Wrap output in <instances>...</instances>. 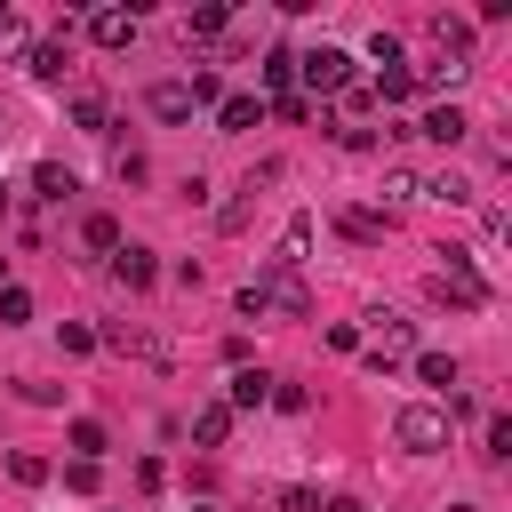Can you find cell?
Segmentation results:
<instances>
[{"mask_svg": "<svg viewBox=\"0 0 512 512\" xmlns=\"http://www.w3.org/2000/svg\"><path fill=\"white\" fill-rule=\"evenodd\" d=\"M80 184H72V168H56V160H40L32 168V200H72Z\"/></svg>", "mask_w": 512, "mask_h": 512, "instance_id": "ffe728a7", "label": "cell"}, {"mask_svg": "<svg viewBox=\"0 0 512 512\" xmlns=\"http://www.w3.org/2000/svg\"><path fill=\"white\" fill-rule=\"evenodd\" d=\"M264 400H272V376H264V368H232V400H224V408L240 416V408H264Z\"/></svg>", "mask_w": 512, "mask_h": 512, "instance_id": "9a60e30c", "label": "cell"}, {"mask_svg": "<svg viewBox=\"0 0 512 512\" xmlns=\"http://www.w3.org/2000/svg\"><path fill=\"white\" fill-rule=\"evenodd\" d=\"M64 64H72L64 32H56V40H32V48H24V72H32V80H64Z\"/></svg>", "mask_w": 512, "mask_h": 512, "instance_id": "8fae6325", "label": "cell"}, {"mask_svg": "<svg viewBox=\"0 0 512 512\" xmlns=\"http://www.w3.org/2000/svg\"><path fill=\"white\" fill-rule=\"evenodd\" d=\"M16 392H24V400H32V408H56V400H64V392H56V384H40V376H24V384H16Z\"/></svg>", "mask_w": 512, "mask_h": 512, "instance_id": "1f68e13d", "label": "cell"}, {"mask_svg": "<svg viewBox=\"0 0 512 512\" xmlns=\"http://www.w3.org/2000/svg\"><path fill=\"white\" fill-rule=\"evenodd\" d=\"M104 120H112V104H104V96H72V128L104 136Z\"/></svg>", "mask_w": 512, "mask_h": 512, "instance_id": "7402d4cb", "label": "cell"}, {"mask_svg": "<svg viewBox=\"0 0 512 512\" xmlns=\"http://www.w3.org/2000/svg\"><path fill=\"white\" fill-rule=\"evenodd\" d=\"M144 104H152V120H192V88H184V80H160Z\"/></svg>", "mask_w": 512, "mask_h": 512, "instance_id": "d6986e66", "label": "cell"}, {"mask_svg": "<svg viewBox=\"0 0 512 512\" xmlns=\"http://www.w3.org/2000/svg\"><path fill=\"white\" fill-rule=\"evenodd\" d=\"M488 456H496V464L512 456V416H488Z\"/></svg>", "mask_w": 512, "mask_h": 512, "instance_id": "f546056e", "label": "cell"}, {"mask_svg": "<svg viewBox=\"0 0 512 512\" xmlns=\"http://www.w3.org/2000/svg\"><path fill=\"white\" fill-rule=\"evenodd\" d=\"M112 168H120V184H144V176H152V160H144L136 144H120V152H112Z\"/></svg>", "mask_w": 512, "mask_h": 512, "instance_id": "4316f807", "label": "cell"}, {"mask_svg": "<svg viewBox=\"0 0 512 512\" xmlns=\"http://www.w3.org/2000/svg\"><path fill=\"white\" fill-rule=\"evenodd\" d=\"M88 40H96V48H128V40H136V8H96V16H88Z\"/></svg>", "mask_w": 512, "mask_h": 512, "instance_id": "52a82bcc", "label": "cell"}, {"mask_svg": "<svg viewBox=\"0 0 512 512\" xmlns=\"http://www.w3.org/2000/svg\"><path fill=\"white\" fill-rule=\"evenodd\" d=\"M432 72H464L472 64V16H432Z\"/></svg>", "mask_w": 512, "mask_h": 512, "instance_id": "5b68a950", "label": "cell"}, {"mask_svg": "<svg viewBox=\"0 0 512 512\" xmlns=\"http://www.w3.org/2000/svg\"><path fill=\"white\" fill-rule=\"evenodd\" d=\"M384 184H392V200H424V176H416V168H392Z\"/></svg>", "mask_w": 512, "mask_h": 512, "instance_id": "f1b7e54d", "label": "cell"}, {"mask_svg": "<svg viewBox=\"0 0 512 512\" xmlns=\"http://www.w3.org/2000/svg\"><path fill=\"white\" fill-rule=\"evenodd\" d=\"M416 376H424V384H440V392H448V384H456V360H448V352H416Z\"/></svg>", "mask_w": 512, "mask_h": 512, "instance_id": "484cf974", "label": "cell"}, {"mask_svg": "<svg viewBox=\"0 0 512 512\" xmlns=\"http://www.w3.org/2000/svg\"><path fill=\"white\" fill-rule=\"evenodd\" d=\"M16 48H32V40H24V24H16V16L0 8V56H16Z\"/></svg>", "mask_w": 512, "mask_h": 512, "instance_id": "836d02e7", "label": "cell"}, {"mask_svg": "<svg viewBox=\"0 0 512 512\" xmlns=\"http://www.w3.org/2000/svg\"><path fill=\"white\" fill-rule=\"evenodd\" d=\"M0 208H8V184H0Z\"/></svg>", "mask_w": 512, "mask_h": 512, "instance_id": "74e56055", "label": "cell"}, {"mask_svg": "<svg viewBox=\"0 0 512 512\" xmlns=\"http://www.w3.org/2000/svg\"><path fill=\"white\" fill-rule=\"evenodd\" d=\"M288 80H296V56H288V48H272V56H264V88H272V96H288Z\"/></svg>", "mask_w": 512, "mask_h": 512, "instance_id": "d4e9b609", "label": "cell"}, {"mask_svg": "<svg viewBox=\"0 0 512 512\" xmlns=\"http://www.w3.org/2000/svg\"><path fill=\"white\" fill-rule=\"evenodd\" d=\"M56 336H64V352H96V328H80V320H64Z\"/></svg>", "mask_w": 512, "mask_h": 512, "instance_id": "4dcf8cb0", "label": "cell"}, {"mask_svg": "<svg viewBox=\"0 0 512 512\" xmlns=\"http://www.w3.org/2000/svg\"><path fill=\"white\" fill-rule=\"evenodd\" d=\"M464 128H472V120H464V104H432V112H424L408 136H432V144H464Z\"/></svg>", "mask_w": 512, "mask_h": 512, "instance_id": "9c48e42d", "label": "cell"}, {"mask_svg": "<svg viewBox=\"0 0 512 512\" xmlns=\"http://www.w3.org/2000/svg\"><path fill=\"white\" fill-rule=\"evenodd\" d=\"M96 344H112V352H136V360H168V344H160V336H144V328H128V320H112Z\"/></svg>", "mask_w": 512, "mask_h": 512, "instance_id": "7c38bea8", "label": "cell"}, {"mask_svg": "<svg viewBox=\"0 0 512 512\" xmlns=\"http://www.w3.org/2000/svg\"><path fill=\"white\" fill-rule=\"evenodd\" d=\"M280 512H320V496L312 488H280Z\"/></svg>", "mask_w": 512, "mask_h": 512, "instance_id": "e575fe53", "label": "cell"}, {"mask_svg": "<svg viewBox=\"0 0 512 512\" xmlns=\"http://www.w3.org/2000/svg\"><path fill=\"white\" fill-rule=\"evenodd\" d=\"M440 256H448V264L432 272V296L456 304V312H480V304H488V280L472 272V256H464V248H440Z\"/></svg>", "mask_w": 512, "mask_h": 512, "instance_id": "6da1fadb", "label": "cell"}, {"mask_svg": "<svg viewBox=\"0 0 512 512\" xmlns=\"http://www.w3.org/2000/svg\"><path fill=\"white\" fill-rule=\"evenodd\" d=\"M24 320H32V296L16 280H0V328H24Z\"/></svg>", "mask_w": 512, "mask_h": 512, "instance_id": "603a6c76", "label": "cell"}, {"mask_svg": "<svg viewBox=\"0 0 512 512\" xmlns=\"http://www.w3.org/2000/svg\"><path fill=\"white\" fill-rule=\"evenodd\" d=\"M80 240H88L96 256H120V216H104V208H96V216L80 224Z\"/></svg>", "mask_w": 512, "mask_h": 512, "instance_id": "44dd1931", "label": "cell"}, {"mask_svg": "<svg viewBox=\"0 0 512 512\" xmlns=\"http://www.w3.org/2000/svg\"><path fill=\"white\" fill-rule=\"evenodd\" d=\"M320 512H360V496H328V504H320Z\"/></svg>", "mask_w": 512, "mask_h": 512, "instance_id": "d590c367", "label": "cell"}, {"mask_svg": "<svg viewBox=\"0 0 512 512\" xmlns=\"http://www.w3.org/2000/svg\"><path fill=\"white\" fill-rule=\"evenodd\" d=\"M192 440H200V448H224V440H232V408H224V400H200V408H192Z\"/></svg>", "mask_w": 512, "mask_h": 512, "instance_id": "4fadbf2b", "label": "cell"}, {"mask_svg": "<svg viewBox=\"0 0 512 512\" xmlns=\"http://www.w3.org/2000/svg\"><path fill=\"white\" fill-rule=\"evenodd\" d=\"M264 184H280V160H264V168H248V184H240V200H224V208H216V224H224V232H240V224H248V208H256V192H264Z\"/></svg>", "mask_w": 512, "mask_h": 512, "instance_id": "8992f818", "label": "cell"}, {"mask_svg": "<svg viewBox=\"0 0 512 512\" xmlns=\"http://www.w3.org/2000/svg\"><path fill=\"white\" fill-rule=\"evenodd\" d=\"M8 480H16V488H40V480H48V456L16 448V456H8Z\"/></svg>", "mask_w": 512, "mask_h": 512, "instance_id": "cb8c5ba5", "label": "cell"}, {"mask_svg": "<svg viewBox=\"0 0 512 512\" xmlns=\"http://www.w3.org/2000/svg\"><path fill=\"white\" fill-rule=\"evenodd\" d=\"M296 80H304L312 96H344V88H352V56L320 40V48H304V56H296Z\"/></svg>", "mask_w": 512, "mask_h": 512, "instance_id": "3957f363", "label": "cell"}, {"mask_svg": "<svg viewBox=\"0 0 512 512\" xmlns=\"http://www.w3.org/2000/svg\"><path fill=\"white\" fill-rule=\"evenodd\" d=\"M392 440H400L408 456L448 448V408H424V400H416V408H400V416H392Z\"/></svg>", "mask_w": 512, "mask_h": 512, "instance_id": "277c9868", "label": "cell"}, {"mask_svg": "<svg viewBox=\"0 0 512 512\" xmlns=\"http://www.w3.org/2000/svg\"><path fill=\"white\" fill-rule=\"evenodd\" d=\"M64 488H72V496H88V488H96V464H80V456H72V464H64Z\"/></svg>", "mask_w": 512, "mask_h": 512, "instance_id": "d6a6232c", "label": "cell"}, {"mask_svg": "<svg viewBox=\"0 0 512 512\" xmlns=\"http://www.w3.org/2000/svg\"><path fill=\"white\" fill-rule=\"evenodd\" d=\"M264 120V96H216V136H248Z\"/></svg>", "mask_w": 512, "mask_h": 512, "instance_id": "ba28073f", "label": "cell"}, {"mask_svg": "<svg viewBox=\"0 0 512 512\" xmlns=\"http://www.w3.org/2000/svg\"><path fill=\"white\" fill-rule=\"evenodd\" d=\"M112 272H120V288H152V280H160V256H152V248H136V240H120Z\"/></svg>", "mask_w": 512, "mask_h": 512, "instance_id": "30bf717a", "label": "cell"}, {"mask_svg": "<svg viewBox=\"0 0 512 512\" xmlns=\"http://www.w3.org/2000/svg\"><path fill=\"white\" fill-rule=\"evenodd\" d=\"M184 512H208V504H184Z\"/></svg>", "mask_w": 512, "mask_h": 512, "instance_id": "8d00e7d4", "label": "cell"}, {"mask_svg": "<svg viewBox=\"0 0 512 512\" xmlns=\"http://www.w3.org/2000/svg\"><path fill=\"white\" fill-rule=\"evenodd\" d=\"M376 328L360 336V352H368V368H400V360H416V328L400 320V312H368Z\"/></svg>", "mask_w": 512, "mask_h": 512, "instance_id": "7a4b0ae2", "label": "cell"}, {"mask_svg": "<svg viewBox=\"0 0 512 512\" xmlns=\"http://www.w3.org/2000/svg\"><path fill=\"white\" fill-rule=\"evenodd\" d=\"M184 32H192V40H224V32H232V8H224V0H200V8L184 16Z\"/></svg>", "mask_w": 512, "mask_h": 512, "instance_id": "e0dca14e", "label": "cell"}, {"mask_svg": "<svg viewBox=\"0 0 512 512\" xmlns=\"http://www.w3.org/2000/svg\"><path fill=\"white\" fill-rule=\"evenodd\" d=\"M336 224H344V240H360V248H376V240L392 232V216H384V208H344Z\"/></svg>", "mask_w": 512, "mask_h": 512, "instance_id": "5bb4252c", "label": "cell"}, {"mask_svg": "<svg viewBox=\"0 0 512 512\" xmlns=\"http://www.w3.org/2000/svg\"><path fill=\"white\" fill-rule=\"evenodd\" d=\"M64 448H72V456H80V464H96V456H104V448H112V432H104V424H96V416H72V432H64Z\"/></svg>", "mask_w": 512, "mask_h": 512, "instance_id": "2e32d148", "label": "cell"}, {"mask_svg": "<svg viewBox=\"0 0 512 512\" xmlns=\"http://www.w3.org/2000/svg\"><path fill=\"white\" fill-rule=\"evenodd\" d=\"M368 96H376V104H408V96H416V72H408V64H384V72L368 80Z\"/></svg>", "mask_w": 512, "mask_h": 512, "instance_id": "ac0fdd59", "label": "cell"}, {"mask_svg": "<svg viewBox=\"0 0 512 512\" xmlns=\"http://www.w3.org/2000/svg\"><path fill=\"white\" fill-rule=\"evenodd\" d=\"M272 408H288V416H304V408H312V392H304V384H280V376H272Z\"/></svg>", "mask_w": 512, "mask_h": 512, "instance_id": "83f0119b", "label": "cell"}, {"mask_svg": "<svg viewBox=\"0 0 512 512\" xmlns=\"http://www.w3.org/2000/svg\"><path fill=\"white\" fill-rule=\"evenodd\" d=\"M0 264H8V256H0Z\"/></svg>", "mask_w": 512, "mask_h": 512, "instance_id": "f35d334b", "label": "cell"}]
</instances>
